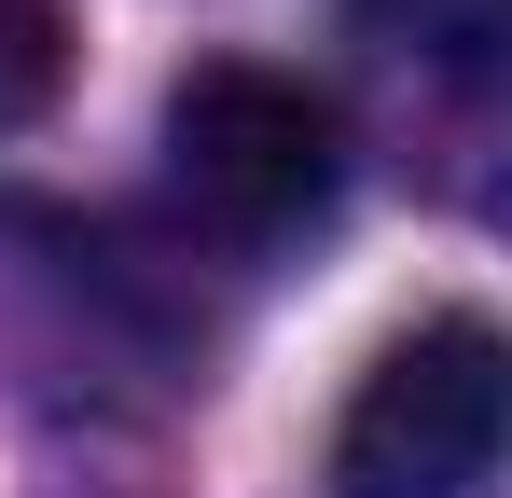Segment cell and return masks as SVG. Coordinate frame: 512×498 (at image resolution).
Listing matches in <instances>:
<instances>
[{"mask_svg":"<svg viewBox=\"0 0 512 498\" xmlns=\"http://www.w3.org/2000/svg\"><path fill=\"white\" fill-rule=\"evenodd\" d=\"M319 498H512V332L485 305L388 332L333 415Z\"/></svg>","mask_w":512,"mask_h":498,"instance_id":"obj_1","label":"cell"},{"mask_svg":"<svg viewBox=\"0 0 512 498\" xmlns=\"http://www.w3.org/2000/svg\"><path fill=\"white\" fill-rule=\"evenodd\" d=\"M167 194L208 222V236L277 249V236H305V222H333V194H346V111L319 97V83H291V70L222 56V70H194L167 97Z\"/></svg>","mask_w":512,"mask_h":498,"instance_id":"obj_3","label":"cell"},{"mask_svg":"<svg viewBox=\"0 0 512 498\" xmlns=\"http://www.w3.org/2000/svg\"><path fill=\"white\" fill-rule=\"evenodd\" d=\"M56 83H70V14H56V0H0V139L42 125Z\"/></svg>","mask_w":512,"mask_h":498,"instance_id":"obj_4","label":"cell"},{"mask_svg":"<svg viewBox=\"0 0 512 498\" xmlns=\"http://www.w3.org/2000/svg\"><path fill=\"white\" fill-rule=\"evenodd\" d=\"M346 42L402 180L512 236V0H346Z\"/></svg>","mask_w":512,"mask_h":498,"instance_id":"obj_2","label":"cell"}]
</instances>
